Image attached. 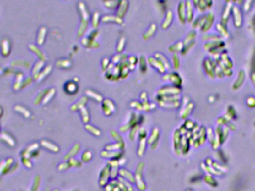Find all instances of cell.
Returning a JSON list of instances; mask_svg holds the SVG:
<instances>
[{
  "instance_id": "16",
  "label": "cell",
  "mask_w": 255,
  "mask_h": 191,
  "mask_svg": "<svg viewBox=\"0 0 255 191\" xmlns=\"http://www.w3.org/2000/svg\"><path fill=\"white\" fill-rule=\"evenodd\" d=\"M231 11H232V6H231L230 5H227L224 12H223L222 17V24H223V25H225V23H227Z\"/></svg>"
},
{
  "instance_id": "5",
  "label": "cell",
  "mask_w": 255,
  "mask_h": 191,
  "mask_svg": "<svg viewBox=\"0 0 255 191\" xmlns=\"http://www.w3.org/2000/svg\"><path fill=\"white\" fill-rule=\"evenodd\" d=\"M127 9H128V2L127 0H119L117 16L120 18H123L126 14Z\"/></svg>"
},
{
  "instance_id": "31",
  "label": "cell",
  "mask_w": 255,
  "mask_h": 191,
  "mask_svg": "<svg viewBox=\"0 0 255 191\" xmlns=\"http://www.w3.org/2000/svg\"><path fill=\"white\" fill-rule=\"evenodd\" d=\"M158 1H159V3H161V4H164L165 2H166V0H158Z\"/></svg>"
},
{
  "instance_id": "30",
  "label": "cell",
  "mask_w": 255,
  "mask_h": 191,
  "mask_svg": "<svg viewBox=\"0 0 255 191\" xmlns=\"http://www.w3.org/2000/svg\"><path fill=\"white\" fill-rule=\"evenodd\" d=\"M236 2L239 4H242V3H244V0H236Z\"/></svg>"
},
{
  "instance_id": "27",
  "label": "cell",
  "mask_w": 255,
  "mask_h": 191,
  "mask_svg": "<svg viewBox=\"0 0 255 191\" xmlns=\"http://www.w3.org/2000/svg\"><path fill=\"white\" fill-rule=\"evenodd\" d=\"M111 64L110 60L108 58H104L102 60V62H101V67H102L103 70H106L107 69L109 68V66Z\"/></svg>"
},
{
  "instance_id": "10",
  "label": "cell",
  "mask_w": 255,
  "mask_h": 191,
  "mask_svg": "<svg viewBox=\"0 0 255 191\" xmlns=\"http://www.w3.org/2000/svg\"><path fill=\"white\" fill-rule=\"evenodd\" d=\"M173 21V14L171 11H168L166 12V15H165V19L163 21L162 25H161V27H162L163 29L166 30L170 26L171 24H172Z\"/></svg>"
},
{
  "instance_id": "1",
  "label": "cell",
  "mask_w": 255,
  "mask_h": 191,
  "mask_svg": "<svg viewBox=\"0 0 255 191\" xmlns=\"http://www.w3.org/2000/svg\"><path fill=\"white\" fill-rule=\"evenodd\" d=\"M79 10L80 12V16L81 18V25L79 27V31H78V37H82L86 32L89 25V19H90V13L87 10L85 4L80 2L79 3Z\"/></svg>"
},
{
  "instance_id": "17",
  "label": "cell",
  "mask_w": 255,
  "mask_h": 191,
  "mask_svg": "<svg viewBox=\"0 0 255 191\" xmlns=\"http://www.w3.org/2000/svg\"><path fill=\"white\" fill-rule=\"evenodd\" d=\"M99 20H100V14L99 12L95 11L92 15L91 19V25L94 29H96L99 25Z\"/></svg>"
},
{
  "instance_id": "22",
  "label": "cell",
  "mask_w": 255,
  "mask_h": 191,
  "mask_svg": "<svg viewBox=\"0 0 255 191\" xmlns=\"http://www.w3.org/2000/svg\"><path fill=\"white\" fill-rule=\"evenodd\" d=\"M125 46V38L124 37H122L119 39L118 43H117V53L118 54L122 53V51L124 50Z\"/></svg>"
},
{
  "instance_id": "26",
  "label": "cell",
  "mask_w": 255,
  "mask_h": 191,
  "mask_svg": "<svg viewBox=\"0 0 255 191\" xmlns=\"http://www.w3.org/2000/svg\"><path fill=\"white\" fill-rule=\"evenodd\" d=\"M99 33L98 30H97V29H93V31L89 34V35L87 36V37H89L90 39L95 41V40L96 39V37L99 36Z\"/></svg>"
},
{
  "instance_id": "4",
  "label": "cell",
  "mask_w": 255,
  "mask_h": 191,
  "mask_svg": "<svg viewBox=\"0 0 255 191\" xmlns=\"http://www.w3.org/2000/svg\"><path fill=\"white\" fill-rule=\"evenodd\" d=\"M164 78H166V79H163L165 81H170L172 85H174L176 87L178 86V85H180L182 82L181 78L177 73H168V74L164 75Z\"/></svg>"
},
{
  "instance_id": "32",
  "label": "cell",
  "mask_w": 255,
  "mask_h": 191,
  "mask_svg": "<svg viewBox=\"0 0 255 191\" xmlns=\"http://www.w3.org/2000/svg\"><path fill=\"white\" fill-rule=\"evenodd\" d=\"M254 27H255V16H254Z\"/></svg>"
},
{
  "instance_id": "28",
  "label": "cell",
  "mask_w": 255,
  "mask_h": 191,
  "mask_svg": "<svg viewBox=\"0 0 255 191\" xmlns=\"http://www.w3.org/2000/svg\"><path fill=\"white\" fill-rule=\"evenodd\" d=\"M51 69H52V67H51V66H49V67H46V68L45 69V70L43 71V73H42L40 75V76H39V80H41V79H43V78H44V76H45L46 75L49 74V72L51 71Z\"/></svg>"
},
{
  "instance_id": "9",
  "label": "cell",
  "mask_w": 255,
  "mask_h": 191,
  "mask_svg": "<svg viewBox=\"0 0 255 191\" xmlns=\"http://www.w3.org/2000/svg\"><path fill=\"white\" fill-rule=\"evenodd\" d=\"M81 44L84 47L88 48V49H96L99 46V44L95 41L90 39L89 37H84L81 39Z\"/></svg>"
},
{
  "instance_id": "19",
  "label": "cell",
  "mask_w": 255,
  "mask_h": 191,
  "mask_svg": "<svg viewBox=\"0 0 255 191\" xmlns=\"http://www.w3.org/2000/svg\"><path fill=\"white\" fill-rule=\"evenodd\" d=\"M46 29L44 27H42L41 29H40L38 36H37V43L39 45H43V43H44L45 38H46Z\"/></svg>"
},
{
  "instance_id": "29",
  "label": "cell",
  "mask_w": 255,
  "mask_h": 191,
  "mask_svg": "<svg viewBox=\"0 0 255 191\" xmlns=\"http://www.w3.org/2000/svg\"><path fill=\"white\" fill-rule=\"evenodd\" d=\"M43 65V62H41V61H40V62H38L37 63V64H36V66H35V69H34V74H37V73H39V71H40V69L42 67V66Z\"/></svg>"
},
{
  "instance_id": "14",
  "label": "cell",
  "mask_w": 255,
  "mask_h": 191,
  "mask_svg": "<svg viewBox=\"0 0 255 191\" xmlns=\"http://www.w3.org/2000/svg\"><path fill=\"white\" fill-rule=\"evenodd\" d=\"M78 85L74 81H69L65 85V90L69 94H73L78 91Z\"/></svg>"
},
{
  "instance_id": "7",
  "label": "cell",
  "mask_w": 255,
  "mask_h": 191,
  "mask_svg": "<svg viewBox=\"0 0 255 191\" xmlns=\"http://www.w3.org/2000/svg\"><path fill=\"white\" fill-rule=\"evenodd\" d=\"M186 5V19L187 23H192L194 19V8L192 2L187 0L185 3Z\"/></svg>"
},
{
  "instance_id": "13",
  "label": "cell",
  "mask_w": 255,
  "mask_h": 191,
  "mask_svg": "<svg viewBox=\"0 0 255 191\" xmlns=\"http://www.w3.org/2000/svg\"><path fill=\"white\" fill-rule=\"evenodd\" d=\"M1 49H2V54L3 56H8L9 55L10 51H11V48H10V43L8 39L3 40L1 43Z\"/></svg>"
},
{
  "instance_id": "6",
  "label": "cell",
  "mask_w": 255,
  "mask_h": 191,
  "mask_svg": "<svg viewBox=\"0 0 255 191\" xmlns=\"http://www.w3.org/2000/svg\"><path fill=\"white\" fill-rule=\"evenodd\" d=\"M232 14H233V18H234V25L236 27H240L242 25V14H241L240 10L239 9L238 7L236 6H234L232 7Z\"/></svg>"
},
{
  "instance_id": "12",
  "label": "cell",
  "mask_w": 255,
  "mask_h": 191,
  "mask_svg": "<svg viewBox=\"0 0 255 191\" xmlns=\"http://www.w3.org/2000/svg\"><path fill=\"white\" fill-rule=\"evenodd\" d=\"M157 29V27L156 24L155 23L151 24L150 26L149 27V29H147V31H145L144 35H143V39L146 40V41L147 40L150 39L151 37L155 35V32H156Z\"/></svg>"
},
{
  "instance_id": "20",
  "label": "cell",
  "mask_w": 255,
  "mask_h": 191,
  "mask_svg": "<svg viewBox=\"0 0 255 191\" xmlns=\"http://www.w3.org/2000/svg\"><path fill=\"white\" fill-rule=\"evenodd\" d=\"M57 66L58 67H61V68H65V69H67V68H69V67L72 66V62L69 60H67V59H61V60H58V61H57L56 63Z\"/></svg>"
},
{
  "instance_id": "25",
  "label": "cell",
  "mask_w": 255,
  "mask_h": 191,
  "mask_svg": "<svg viewBox=\"0 0 255 191\" xmlns=\"http://www.w3.org/2000/svg\"><path fill=\"white\" fill-rule=\"evenodd\" d=\"M139 68H140V70L144 73L147 70V67H146V61H145V57L143 56H141L139 57Z\"/></svg>"
},
{
  "instance_id": "21",
  "label": "cell",
  "mask_w": 255,
  "mask_h": 191,
  "mask_svg": "<svg viewBox=\"0 0 255 191\" xmlns=\"http://www.w3.org/2000/svg\"><path fill=\"white\" fill-rule=\"evenodd\" d=\"M196 35V34L194 31H190V32H189L188 34H187V35L186 36V37H185L184 42H183V43H184V46L188 44V43H191V42L194 41Z\"/></svg>"
},
{
  "instance_id": "24",
  "label": "cell",
  "mask_w": 255,
  "mask_h": 191,
  "mask_svg": "<svg viewBox=\"0 0 255 191\" xmlns=\"http://www.w3.org/2000/svg\"><path fill=\"white\" fill-rule=\"evenodd\" d=\"M30 46L32 47V48H31V49H32V50H33L34 52H35L37 53V55L39 57L40 59L42 60V61H44L45 58H46L44 54L42 52H41V50H40L38 48H37V46H33V45H31V46Z\"/></svg>"
},
{
  "instance_id": "18",
  "label": "cell",
  "mask_w": 255,
  "mask_h": 191,
  "mask_svg": "<svg viewBox=\"0 0 255 191\" xmlns=\"http://www.w3.org/2000/svg\"><path fill=\"white\" fill-rule=\"evenodd\" d=\"M183 48H184V43L183 42H178V43H175L169 47V51L172 53H177L178 52L182 51Z\"/></svg>"
},
{
  "instance_id": "8",
  "label": "cell",
  "mask_w": 255,
  "mask_h": 191,
  "mask_svg": "<svg viewBox=\"0 0 255 191\" xmlns=\"http://www.w3.org/2000/svg\"><path fill=\"white\" fill-rule=\"evenodd\" d=\"M214 16L211 13H209L208 14L206 15V20H205L204 25L202 27V31L203 32H206V31H209L210 29V28L212 27L213 23H214Z\"/></svg>"
},
{
  "instance_id": "23",
  "label": "cell",
  "mask_w": 255,
  "mask_h": 191,
  "mask_svg": "<svg viewBox=\"0 0 255 191\" xmlns=\"http://www.w3.org/2000/svg\"><path fill=\"white\" fill-rule=\"evenodd\" d=\"M172 65L175 69H178L180 67V58H179L178 55L177 53H174L172 57Z\"/></svg>"
},
{
  "instance_id": "15",
  "label": "cell",
  "mask_w": 255,
  "mask_h": 191,
  "mask_svg": "<svg viewBox=\"0 0 255 191\" xmlns=\"http://www.w3.org/2000/svg\"><path fill=\"white\" fill-rule=\"evenodd\" d=\"M154 56L156 57L157 59H158L159 61H160V62L163 63V66L165 67V68H166V69L170 68V63H169V60L167 59L166 57L164 56V55H163L162 54H160V53H156Z\"/></svg>"
},
{
  "instance_id": "2",
  "label": "cell",
  "mask_w": 255,
  "mask_h": 191,
  "mask_svg": "<svg viewBox=\"0 0 255 191\" xmlns=\"http://www.w3.org/2000/svg\"><path fill=\"white\" fill-rule=\"evenodd\" d=\"M148 62L151 65V67H152L153 68L158 71L160 73H164L166 70V69L165 68L163 63L155 56L149 57L148 58Z\"/></svg>"
},
{
  "instance_id": "11",
  "label": "cell",
  "mask_w": 255,
  "mask_h": 191,
  "mask_svg": "<svg viewBox=\"0 0 255 191\" xmlns=\"http://www.w3.org/2000/svg\"><path fill=\"white\" fill-rule=\"evenodd\" d=\"M101 21L105 23H110V22H113V23L121 25L122 23V18L119 17L118 16H110L106 15L102 17Z\"/></svg>"
},
{
  "instance_id": "3",
  "label": "cell",
  "mask_w": 255,
  "mask_h": 191,
  "mask_svg": "<svg viewBox=\"0 0 255 191\" xmlns=\"http://www.w3.org/2000/svg\"><path fill=\"white\" fill-rule=\"evenodd\" d=\"M177 15H178V20L181 23L184 24L187 22L186 19V5L184 2L181 1L179 3L177 8Z\"/></svg>"
}]
</instances>
